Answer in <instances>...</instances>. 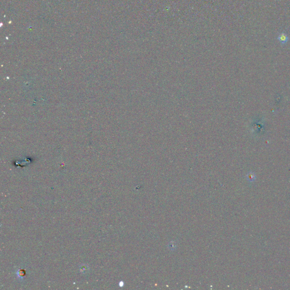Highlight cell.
<instances>
[{
	"label": "cell",
	"mask_w": 290,
	"mask_h": 290,
	"mask_svg": "<svg viewBox=\"0 0 290 290\" xmlns=\"http://www.w3.org/2000/svg\"><path fill=\"white\" fill-rule=\"evenodd\" d=\"M276 39L282 45H284V44H286L288 42V41L289 40V37L288 36V35H287L286 34H285L284 32L280 33V34L278 35Z\"/></svg>",
	"instance_id": "1"
}]
</instances>
